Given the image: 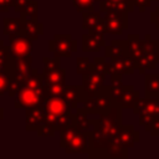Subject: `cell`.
<instances>
[{
	"label": "cell",
	"instance_id": "obj_1",
	"mask_svg": "<svg viewBox=\"0 0 159 159\" xmlns=\"http://www.w3.org/2000/svg\"><path fill=\"white\" fill-rule=\"evenodd\" d=\"M122 125V108L116 104L103 113L98 119H93L91 130L92 147L88 153L91 158H103L104 150L109 147L113 138L119 133Z\"/></svg>",
	"mask_w": 159,
	"mask_h": 159
},
{
	"label": "cell",
	"instance_id": "obj_17",
	"mask_svg": "<svg viewBox=\"0 0 159 159\" xmlns=\"http://www.w3.org/2000/svg\"><path fill=\"white\" fill-rule=\"evenodd\" d=\"M118 140L120 143V145L125 149L133 148L135 145V143L139 142V133L134 129V125H120L119 133H118Z\"/></svg>",
	"mask_w": 159,
	"mask_h": 159
},
{
	"label": "cell",
	"instance_id": "obj_15",
	"mask_svg": "<svg viewBox=\"0 0 159 159\" xmlns=\"http://www.w3.org/2000/svg\"><path fill=\"white\" fill-rule=\"evenodd\" d=\"M139 99V92L135 91L133 84H123L122 89L116 98V103L122 108H130L133 109L135 102Z\"/></svg>",
	"mask_w": 159,
	"mask_h": 159
},
{
	"label": "cell",
	"instance_id": "obj_43",
	"mask_svg": "<svg viewBox=\"0 0 159 159\" xmlns=\"http://www.w3.org/2000/svg\"><path fill=\"white\" fill-rule=\"evenodd\" d=\"M14 0H0V12H7L12 7Z\"/></svg>",
	"mask_w": 159,
	"mask_h": 159
},
{
	"label": "cell",
	"instance_id": "obj_39",
	"mask_svg": "<svg viewBox=\"0 0 159 159\" xmlns=\"http://www.w3.org/2000/svg\"><path fill=\"white\" fill-rule=\"evenodd\" d=\"M21 87V82L19 80H16L14 76H11V80H10V83H9V88H7V93L11 98H15L16 93L19 92Z\"/></svg>",
	"mask_w": 159,
	"mask_h": 159
},
{
	"label": "cell",
	"instance_id": "obj_42",
	"mask_svg": "<svg viewBox=\"0 0 159 159\" xmlns=\"http://www.w3.org/2000/svg\"><path fill=\"white\" fill-rule=\"evenodd\" d=\"M150 24H153L157 29H159V6H157L155 10L150 12Z\"/></svg>",
	"mask_w": 159,
	"mask_h": 159
},
{
	"label": "cell",
	"instance_id": "obj_46",
	"mask_svg": "<svg viewBox=\"0 0 159 159\" xmlns=\"http://www.w3.org/2000/svg\"><path fill=\"white\" fill-rule=\"evenodd\" d=\"M111 1H114V2H122V4H125L124 2V0H111ZM125 5H128V4H125ZM128 7H129V5H128ZM129 10H130V12H133V10L129 7Z\"/></svg>",
	"mask_w": 159,
	"mask_h": 159
},
{
	"label": "cell",
	"instance_id": "obj_14",
	"mask_svg": "<svg viewBox=\"0 0 159 159\" xmlns=\"http://www.w3.org/2000/svg\"><path fill=\"white\" fill-rule=\"evenodd\" d=\"M82 29L87 30L89 34H106L104 19L94 10L84 11L82 12Z\"/></svg>",
	"mask_w": 159,
	"mask_h": 159
},
{
	"label": "cell",
	"instance_id": "obj_24",
	"mask_svg": "<svg viewBox=\"0 0 159 159\" xmlns=\"http://www.w3.org/2000/svg\"><path fill=\"white\" fill-rule=\"evenodd\" d=\"M144 89H145V97L159 94V73L144 75Z\"/></svg>",
	"mask_w": 159,
	"mask_h": 159
},
{
	"label": "cell",
	"instance_id": "obj_7",
	"mask_svg": "<svg viewBox=\"0 0 159 159\" xmlns=\"http://www.w3.org/2000/svg\"><path fill=\"white\" fill-rule=\"evenodd\" d=\"M78 42L72 39L70 34H56L52 40L48 41V51L55 57L70 58L73 52L77 51Z\"/></svg>",
	"mask_w": 159,
	"mask_h": 159
},
{
	"label": "cell",
	"instance_id": "obj_13",
	"mask_svg": "<svg viewBox=\"0 0 159 159\" xmlns=\"http://www.w3.org/2000/svg\"><path fill=\"white\" fill-rule=\"evenodd\" d=\"M108 60V66H109V75L112 73H119V75H133L134 71L137 70V63L135 61L125 55L120 57H114V58H107Z\"/></svg>",
	"mask_w": 159,
	"mask_h": 159
},
{
	"label": "cell",
	"instance_id": "obj_3",
	"mask_svg": "<svg viewBox=\"0 0 159 159\" xmlns=\"http://www.w3.org/2000/svg\"><path fill=\"white\" fill-rule=\"evenodd\" d=\"M133 113L139 116V124L149 132L154 120L159 118V94L139 98L133 107Z\"/></svg>",
	"mask_w": 159,
	"mask_h": 159
},
{
	"label": "cell",
	"instance_id": "obj_10",
	"mask_svg": "<svg viewBox=\"0 0 159 159\" xmlns=\"http://www.w3.org/2000/svg\"><path fill=\"white\" fill-rule=\"evenodd\" d=\"M10 43H9V52L12 58H21L31 56L32 51V40L27 37L24 31L9 36Z\"/></svg>",
	"mask_w": 159,
	"mask_h": 159
},
{
	"label": "cell",
	"instance_id": "obj_2",
	"mask_svg": "<svg viewBox=\"0 0 159 159\" xmlns=\"http://www.w3.org/2000/svg\"><path fill=\"white\" fill-rule=\"evenodd\" d=\"M60 147L65 149L67 154L86 153L88 154L92 147L91 130L80 132L75 124L68 125L67 128L60 132Z\"/></svg>",
	"mask_w": 159,
	"mask_h": 159
},
{
	"label": "cell",
	"instance_id": "obj_22",
	"mask_svg": "<svg viewBox=\"0 0 159 159\" xmlns=\"http://www.w3.org/2000/svg\"><path fill=\"white\" fill-rule=\"evenodd\" d=\"M104 52H106V58H114V57H120L125 55L129 56L125 40L124 41L113 40L108 46H104Z\"/></svg>",
	"mask_w": 159,
	"mask_h": 159
},
{
	"label": "cell",
	"instance_id": "obj_33",
	"mask_svg": "<svg viewBox=\"0 0 159 159\" xmlns=\"http://www.w3.org/2000/svg\"><path fill=\"white\" fill-rule=\"evenodd\" d=\"M94 1H101V0H72V5L76 9L77 12H84V11H93Z\"/></svg>",
	"mask_w": 159,
	"mask_h": 159
},
{
	"label": "cell",
	"instance_id": "obj_30",
	"mask_svg": "<svg viewBox=\"0 0 159 159\" xmlns=\"http://www.w3.org/2000/svg\"><path fill=\"white\" fill-rule=\"evenodd\" d=\"M39 16V2L36 0H31L26 7L20 12L21 19H37Z\"/></svg>",
	"mask_w": 159,
	"mask_h": 159
},
{
	"label": "cell",
	"instance_id": "obj_49",
	"mask_svg": "<svg viewBox=\"0 0 159 159\" xmlns=\"http://www.w3.org/2000/svg\"><path fill=\"white\" fill-rule=\"evenodd\" d=\"M152 1H159V0H152Z\"/></svg>",
	"mask_w": 159,
	"mask_h": 159
},
{
	"label": "cell",
	"instance_id": "obj_29",
	"mask_svg": "<svg viewBox=\"0 0 159 159\" xmlns=\"http://www.w3.org/2000/svg\"><path fill=\"white\" fill-rule=\"evenodd\" d=\"M75 122V113H66V114H62V116H58L53 123V128L56 132H61L62 129L67 128L68 125L73 124Z\"/></svg>",
	"mask_w": 159,
	"mask_h": 159
},
{
	"label": "cell",
	"instance_id": "obj_34",
	"mask_svg": "<svg viewBox=\"0 0 159 159\" xmlns=\"http://www.w3.org/2000/svg\"><path fill=\"white\" fill-rule=\"evenodd\" d=\"M10 61V52H9V46H0V72H6L7 66Z\"/></svg>",
	"mask_w": 159,
	"mask_h": 159
},
{
	"label": "cell",
	"instance_id": "obj_44",
	"mask_svg": "<svg viewBox=\"0 0 159 159\" xmlns=\"http://www.w3.org/2000/svg\"><path fill=\"white\" fill-rule=\"evenodd\" d=\"M152 137H159V118H157L154 120V123L152 124V128L149 130Z\"/></svg>",
	"mask_w": 159,
	"mask_h": 159
},
{
	"label": "cell",
	"instance_id": "obj_4",
	"mask_svg": "<svg viewBox=\"0 0 159 159\" xmlns=\"http://www.w3.org/2000/svg\"><path fill=\"white\" fill-rule=\"evenodd\" d=\"M42 106L45 108V123H48L53 127V123L58 116L72 113L73 109H77L71 102L66 101L63 97H47L43 98Z\"/></svg>",
	"mask_w": 159,
	"mask_h": 159
},
{
	"label": "cell",
	"instance_id": "obj_20",
	"mask_svg": "<svg viewBox=\"0 0 159 159\" xmlns=\"http://www.w3.org/2000/svg\"><path fill=\"white\" fill-rule=\"evenodd\" d=\"M22 20V31L32 41H36L43 34V24L37 19H21Z\"/></svg>",
	"mask_w": 159,
	"mask_h": 159
},
{
	"label": "cell",
	"instance_id": "obj_48",
	"mask_svg": "<svg viewBox=\"0 0 159 159\" xmlns=\"http://www.w3.org/2000/svg\"><path fill=\"white\" fill-rule=\"evenodd\" d=\"M2 45H5V43H4V41H2V40H0V46H2Z\"/></svg>",
	"mask_w": 159,
	"mask_h": 159
},
{
	"label": "cell",
	"instance_id": "obj_6",
	"mask_svg": "<svg viewBox=\"0 0 159 159\" xmlns=\"http://www.w3.org/2000/svg\"><path fill=\"white\" fill-rule=\"evenodd\" d=\"M144 39V52L137 62V70L142 75H145V70H154L159 63V41L152 40L149 34Z\"/></svg>",
	"mask_w": 159,
	"mask_h": 159
},
{
	"label": "cell",
	"instance_id": "obj_45",
	"mask_svg": "<svg viewBox=\"0 0 159 159\" xmlns=\"http://www.w3.org/2000/svg\"><path fill=\"white\" fill-rule=\"evenodd\" d=\"M124 2H125V4H128V5H129V7L134 11V2H133V0H124Z\"/></svg>",
	"mask_w": 159,
	"mask_h": 159
},
{
	"label": "cell",
	"instance_id": "obj_19",
	"mask_svg": "<svg viewBox=\"0 0 159 159\" xmlns=\"http://www.w3.org/2000/svg\"><path fill=\"white\" fill-rule=\"evenodd\" d=\"M62 97H63L66 101L71 102L76 108H78V104H80V103H84V102L88 99V97H87V94H86V92H84L82 84H81V86H76V84L67 86V84H66Z\"/></svg>",
	"mask_w": 159,
	"mask_h": 159
},
{
	"label": "cell",
	"instance_id": "obj_47",
	"mask_svg": "<svg viewBox=\"0 0 159 159\" xmlns=\"http://www.w3.org/2000/svg\"><path fill=\"white\" fill-rule=\"evenodd\" d=\"M2 118H4V109L0 107V120H1Z\"/></svg>",
	"mask_w": 159,
	"mask_h": 159
},
{
	"label": "cell",
	"instance_id": "obj_31",
	"mask_svg": "<svg viewBox=\"0 0 159 159\" xmlns=\"http://www.w3.org/2000/svg\"><path fill=\"white\" fill-rule=\"evenodd\" d=\"M122 86H123V81H122V75L119 73H112L111 75V84H109V92L112 94V97L116 98L118 97L120 89H122Z\"/></svg>",
	"mask_w": 159,
	"mask_h": 159
},
{
	"label": "cell",
	"instance_id": "obj_16",
	"mask_svg": "<svg viewBox=\"0 0 159 159\" xmlns=\"http://www.w3.org/2000/svg\"><path fill=\"white\" fill-rule=\"evenodd\" d=\"M45 108L42 104L26 109V130H37L45 123Z\"/></svg>",
	"mask_w": 159,
	"mask_h": 159
},
{
	"label": "cell",
	"instance_id": "obj_38",
	"mask_svg": "<svg viewBox=\"0 0 159 159\" xmlns=\"http://www.w3.org/2000/svg\"><path fill=\"white\" fill-rule=\"evenodd\" d=\"M36 132H37L39 137H53L55 133H56L55 128L51 124H48V123H43Z\"/></svg>",
	"mask_w": 159,
	"mask_h": 159
},
{
	"label": "cell",
	"instance_id": "obj_26",
	"mask_svg": "<svg viewBox=\"0 0 159 159\" xmlns=\"http://www.w3.org/2000/svg\"><path fill=\"white\" fill-rule=\"evenodd\" d=\"M2 24H4L2 32L6 36L16 35V34L22 31V20H21V17H5L2 20Z\"/></svg>",
	"mask_w": 159,
	"mask_h": 159
},
{
	"label": "cell",
	"instance_id": "obj_36",
	"mask_svg": "<svg viewBox=\"0 0 159 159\" xmlns=\"http://www.w3.org/2000/svg\"><path fill=\"white\" fill-rule=\"evenodd\" d=\"M42 62H43V71H53V70H57L61 67L60 57H53V58L43 57Z\"/></svg>",
	"mask_w": 159,
	"mask_h": 159
},
{
	"label": "cell",
	"instance_id": "obj_5",
	"mask_svg": "<svg viewBox=\"0 0 159 159\" xmlns=\"http://www.w3.org/2000/svg\"><path fill=\"white\" fill-rule=\"evenodd\" d=\"M81 108L83 112L88 114H99L116 106V101L109 92V86H103V88L93 97H89Z\"/></svg>",
	"mask_w": 159,
	"mask_h": 159
},
{
	"label": "cell",
	"instance_id": "obj_18",
	"mask_svg": "<svg viewBox=\"0 0 159 159\" xmlns=\"http://www.w3.org/2000/svg\"><path fill=\"white\" fill-rule=\"evenodd\" d=\"M106 46L104 34H84L82 36V51L97 52L101 47Z\"/></svg>",
	"mask_w": 159,
	"mask_h": 159
},
{
	"label": "cell",
	"instance_id": "obj_27",
	"mask_svg": "<svg viewBox=\"0 0 159 159\" xmlns=\"http://www.w3.org/2000/svg\"><path fill=\"white\" fill-rule=\"evenodd\" d=\"M112 10H120V11H127L130 12L128 5L122 4V2H114L111 0H101L99 1V12H107Z\"/></svg>",
	"mask_w": 159,
	"mask_h": 159
},
{
	"label": "cell",
	"instance_id": "obj_40",
	"mask_svg": "<svg viewBox=\"0 0 159 159\" xmlns=\"http://www.w3.org/2000/svg\"><path fill=\"white\" fill-rule=\"evenodd\" d=\"M133 2H134V7L139 9L140 12H144L145 9L150 7L152 5V0H133Z\"/></svg>",
	"mask_w": 159,
	"mask_h": 159
},
{
	"label": "cell",
	"instance_id": "obj_11",
	"mask_svg": "<svg viewBox=\"0 0 159 159\" xmlns=\"http://www.w3.org/2000/svg\"><path fill=\"white\" fill-rule=\"evenodd\" d=\"M6 72L11 73L20 82L25 81L34 72L32 57L27 56V57H21V58H12L10 56V61H9V66H7Z\"/></svg>",
	"mask_w": 159,
	"mask_h": 159
},
{
	"label": "cell",
	"instance_id": "obj_32",
	"mask_svg": "<svg viewBox=\"0 0 159 159\" xmlns=\"http://www.w3.org/2000/svg\"><path fill=\"white\" fill-rule=\"evenodd\" d=\"M66 84H43V98L62 97Z\"/></svg>",
	"mask_w": 159,
	"mask_h": 159
},
{
	"label": "cell",
	"instance_id": "obj_9",
	"mask_svg": "<svg viewBox=\"0 0 159 159\" xmlns=\"http://www.w3.org/2000/svg\"><path fill=\"white\" fill-rule=\"evenodd\" d=\"M104 29L107 34L122 35L123 30L128 27V12L120 10H112L104 12Z\"/></svg>",
	"mask_w": 159,
	"mask_h": 159
},
{
	"label": "cell",
	"instance_id": "obj_25",
	"mask_svg": "<svg viewBox=\"0 0 159 159\" xmlns=\"http://www.w3.org/2000/svg\"><path fill=\"white\" fill-rule=\"evenodd\" d=\"M73 124L80 132H89L93 128V119H88V113L83 112L81 108H77Z\"/></svg>",
	"mask_w": 159,
	"mask_h": 159
},
{
	"label": "cell",
	"instance_id": "obj_35",
	"mask_svg": "<svg viewBox=\"0 0 159 159\" xmlns=\"http://www.w3.org/2000/svg\"><path fill=\"white\" fill-rule=\"evenodd\" d=\"M94 63V71H98L104 75H109V66H108V60L104 57H94L93 58Z\"/></svg>",
	"mask_w": 159,
	"mask_h": 159
},
{
	"label": "cell",
	"instance_id": "obj_28",
	"mask_svg": "<svg viewBox=\"0 0 159 159\" xmlns=\"http://www.w3.org/2000/svg\"><path fill=\"white\" fill-rule=\"evenodd\" d=\"M94 71V63L89 61L87 57H77L76 58V72L81 76Z\"/></svg>",
	"mask_w": 159,
	"mask_h": 159
},
{
	"label": "cell",
	"instance_id": "obj_41",
	"mask_svg": "<svg viewBox=\"0 0 159 159\" xmlns=\"http://www.w3.org/2000/svg\"><path fill=\"white\" fill-rule=\"evenodd\" d=\"M30 1H31V0H14V4H12L14 11L20 14V12L26 7V5H27Z\"/></svg>",
	"mask_w": 159,
	"mask_h": 159
},
{
	"label": "cell",
	"instance_id": "obj_23",
	"mask_svg": "<svg viewBox=\"0 0 159 159\" xmlns=\"http://www.w3.org/2000/svg\"><path fill=\"white\" fill-rule=\"evenodd\" d=\"M43 84H66V68H57L53 71H42Z\"/></svg>",
	"mask_w": 159,
	"mask_h": 159
},
{
	"label": "cell",
	"instance_id": "obj_12",
	"mask_svg": "<svg viewBox=\"0 0 159 159\" xmlns=\"http://www.w3.org/2000/svg\"><path fill=\"white\" fill-rule=\"evenodd\" d=\"M104 80H106V75L98 71H92L82 76V87L88 98L96 96L103 88Z\"/></svg>",
	"mask_w": 159,
	"mask_h": 159
},
{
	"label": "cell",
	"instance_id": "obj_21",
	"mask_svg": "<svg viewBox=\"0 0 159 159\" xmlns=\"http://www.w3.org/2000/svg\"><path fill=\"white\" fill-rule=\"evenodd\" d=\"M125 41H127L128 53L137 63L144 52V40H140L138 35H128Z\"/></svg>",
	"mask_w": 159,
	"mask_h": 159
},
{
	"label": "cell",
	"instance_id": "obj_8",
	"mask_svg": "<svg viewBox=\"0 0 159 159\" xmlns=\"http://www.w3.org/2000/svg\"><path fill=\"white\" fill-rule=\"evenodd\" d=\"M43 102V87L42 88H31L21 86L14 99V107L20 109H27Z\"/></svg>",
	"mask_w": 159,
	"mask_h": 159
},
{
	"label": "cell",
	"instance_id": "obj_37",
	"mask_svg": "<svg viewBox=\"0 0 159 159\" xmlns=\"http://www.w3.org/2000/svg\"><path fill=\"white\" fill-rule=\"evenodd\" d=\"M11 76L12 75L9 72H0V96L5 94V92H7Z\"/></svg>",
	"mask_w": 159,
	"mask_h": 159
}]
</instances>
